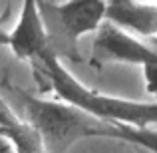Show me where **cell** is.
Masks as SVG:
<instances>
[{"mask_svg":"<svg viewBox=\"0 0 157 153\" xmlns=\"http://www.w3.org/2000/svg\"><path fill=\"white\" fill-rule=\"evenodd\" d=\"M32 70L34 78L44 90H52L64 103L78 107L100 121L129 127L157 125V101L123 100L86 88L70 70L64 68L62 60L54 52L34 62Z\"/></svg>","mask_w":157,"mask_h":153,"instance_id":"obj_1","label":"cell"},{"mask_svg":"<svg viewBox=\"0 0 157 153\" xmlns=\"http://www.w3.org/2000/svg\"><path fill=\"white\" fill-rule=\"evenodd\" d=\"M0 94L12 98L22 111V119L40 135L46 153H68L86 137H111L115 125L80 111L64 101H48L18 88L8 78L0 84Z\"/></svg>","mask_w":157,"mask_h":153,"instance_id":"obj_2","label":"cell"},{"mask_svg":"<svg viewBox=\"0 0 157 153\" xmlns=\"http://www.w3.org/2000/svg\"><path fill=\"white\" fill-rule=\"evenodd\" d=\"M44 26L48 32L50 48L58 58L70 56L80 62L78 40L84 34L96 32L105 22V0H66L62 4H40Z\"/></svg>","mask_w":157,"mask_h":153,"instance_id":"obj_3","label":"cell"},{"mask_svg":"<svg viewBox=\"0 0 157 153\" xmlns=\"http://www.w3.org/2000/svg\"><path fill=\"white\" fill-rule=\"evenodd\" d=\"M90 62L96 68H104L105 64H133L145 68L157 64V50H151L129 32L105 20L92 44Z\"/></svg>","mask_w":157,"mask_h":153,"instance_id":"obj_4","label":"cell"},{"mask_svg":"<svg viewBox=\"0 0 157 153\" xmlns=\"http://www.w3.org/2000/svg\"><path fill=\"white\" fill-rule=\"evenodd\" d=\"M6 46H10L18 60L30 62V66L52 52L38 0H22L18 22L14 30L6 34Z\"/></svg>","mask_w":157,"mask_h":153,"instance_id":"obj_5","label":"cell"},{"mask_svg":"<svg viewBox=\"0 0 157 153\" xmlns=\"http://www.w3.org/2000/svg\"><path fill=\"white\" fill-rule=\"evenodd\" d=\"M105 20L125 32L143 38L157 36V2L137 0H109Z\"/></svg>","mask_w":157,"mask_h":153,"instance_id":"obj_6","label":"cell"},{"mask_svg":"<svg viewBox=\"0 0 157 153\" xmlns=\"http://www.w3.org/2000/svg\"><path fill=\"white\" fill-rule=\"evenodd\" d=\"M111 139L127 141L141 149L157 153V127H129V125H115Z\"/></svg>","mask_w":157,"mask_h":153,"instance_id":"obj_7","label":"cell"},{"mask_svg":"<svg viewBox=\"0 0 157 153\" xmlns=\"http://www.w3.org/2000/svg\"><path fill=\"white\" fill-rule=\"evenodd\" d=\"M0 153H16L14 147H12V143L8 141L4 135H0Z\"/></svg>","mask_w":157,"mask_h":153,"instance_id":"obj_8","label":"cell"},{"mask_svg":"<svg viewBox=\"0 0 157 153\" xmlns=\"http://www.w3.org/2000/svg\"><path fill=\"white\" fill-rule=\"evenodd\" d=\"M0 44H6V32L2 30V20H0Z\"/></svg>","mask_w":157,"mask_h":153,"instance_id":"obj_9","label":"cell"},{"mask_svg":"<svg viewBox=\"0 0 157 153\" xmlns=\"http://www.w3.org/2000/svg\"><path fill=\"white\" fill-rule=\"evenodd\" d=\"M137 2H153V0H137Z\"/></svg>","mask_w":157,"mask_h":153,"instance_id":"obj_10","label":"cell"}]
</instances>
